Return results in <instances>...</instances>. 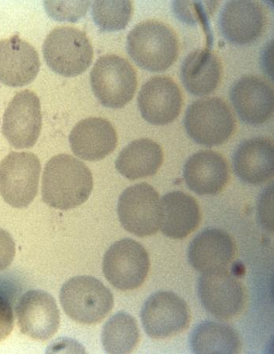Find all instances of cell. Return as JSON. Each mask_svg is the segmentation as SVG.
I'll use <instances>...</instances> for the list:
<instances>
[{
    "label": "cell",
    "mask_w": 274,
    "mask_h": 354,
    "mask_svg": "<svg viewBox=\"0 0 274 354\" xmlns=\"http://www.w3.org/2000/svg\"><path fill=\"white\" fill-rule=\"evenodd\" d=\"M93 187L91 170L73 156L60 154L47 162L42 182L47 205L62 211L74 209L89 199Z\"/></svg>",
    "instance_id": "1"
},
{
    "label": "cell",
    "mask_w": 274,
    "mask_h": 354,
    "mask_svg": "<svg viewBox=\"0 0 274 354\" xmlns=\"http://www.w3.org/2000/svg\"><path fill=\"white\" fill-rule=\"evenodd\" d=\"M127 49L140 68L163 72L176 61L179 43L170 26L157 21H147L138 24L129 33Z\"/></svg>",
    "instance_id": "2"
},
{
    "label": "cell",
    "mask_w": 274,
    "mask_h": 354,
    "mask_svg": "<svg viewBox=\"0 0 274 354\" xmlns=\"http://www.w3.org/2000/svg\"><path fill=\"white\" fill-rule=\"evenodd\" d=\"M60 301L71 319L84 325L104 320L114 307V297L109 288L85 275L71 278L63 285Z\"/></svg>",
    "instance_id": "3"
},
{
    "label": "cell",
    "mask_w": 274,
    "mask_h": 354,
    "mask_svg": "<svg viewBox=\"0 0 274 354\" xmlns=\"http://www.w3.org/2000/svg\"><path fill=\"white\" fill-rule=\"evenodd\" d=\"M48 67L64 77L78 76L91 65L93 46L85 32L71 27H59L46 36L43 46Z\"/></svg>",
    "instance_id": "4"
},
{
    "label": "cell",
    "mask_w": 274,
    "mask_h": 354,
    "mask_svg": "<svg viewBox=\"0 0 274 354\" xmlns=\"http://www.w3.org/2000/svg\"><path fill=\"white\" fill-rule=\"evenodd\" d=\"M184 127L197 143L208 147L222 145L235 129V119L222 99L206 98L194 102L184 117Z\"/></svg>",
    "instance_id": "5"
},
{
    "label": "cell",
    "mask_w": 274,
    "mask_h": 354,
    "mask_svg": "<svg viewBox=\"0 0 274 354\" xmlns=\"http://www.w3.org/2000/svg\"><path fill=\"white\" fill-rule=\"evenodd\" d=\"M95 97L111 109H120L133 100L136 87V73L126 59L116 55L100 57L91 73Z\"/></svg>",
    "instance_id": "6"
},
{
    "label": "cell",
    "mask_w": 274,
    "mask_h": 354,
    "mask_svg": "<svg viewBox=\"0 0 274 354\" xmlns=\"http://www.w3.org/2000/svg\"><path fill=\"white\" fill-rule=\"evenodd\" d=\"M41 172L37 156L12 152L0 163V194L9 205L26 208L37 196Z\"/></svg>",
    "instance_id": "7"
},
{
    "label": "cell",
    "mask_w": 274,
    "mask_h": 354,
    "mask_svg": "<svg viewBox=\"0 0 274 354\" xmlns=\"http://www.w3.org/2000/svg\"><path fill=\"white\" fill-rule=\"evenodd\" d=\"M150 266L145 248L134 239H124L106 252L103 272L106 279L116 289L134 290L144 284Z\"/></svg>",
    "instance_id": "8"
},
{
    "label": "cell",
    "mask_w": 274,
    "mask_h": 354,
    "mask_svg": "<svg viewBox=\"0 0 274 354\" xmlns=\"http://www.w3.org/2000/svg\"><path fill=\"white\" fill-rule=\"evenodd\" d=\"M118 215L124 229L134 236L156 235L161 223L158 192L145 183L130 186L119 197Z\"/></svg>",
    "instance_id": "9"
},
{
    "label": "cell",
    "mask_w": 274,
    "mask_h": 354,
    "mask_svg": "<svg viewBox=\"0 0 274 354\" xmlns=\"http://www.w3.org/2000/svg\"><path fill=\"white\" fill-rule=\"evenodd\" d=\"M140 319L149 337L165 339L183 333L189 326L190 315L181 297L174 292L159 291L147 299Z\"/></svg>",
    "instance_id": "10"
},
{
    "label": "cell",
    "mask_w": 274,
    "mask_h": 354,
    "mask_svg": "<svg viewBox=\"0 0 274 354\" xmlns=\"http://www.w3.org/2000/svg\"><path fill=\"white\" fill-rule=\"evenodd\" d=\"M198 292L204 308L219 319L239 315L246 304L245 288L226 269L202 274Z\"/></svg>",
    "instance_id": "11"
},
{
    "label": "cell",
    "mask_w": 274,
    "mask_h": 354,
    "mask_svg": "<svg viewBox=\"0 0 274 354\" xmlns=\"http://www.w3.org/2000/svg\"><path fill=\"white\" fill-rule=\"evenodd\" d=\"M42 129L40 101L29 90L12 99L3 115V134L15 149H28L37 142Z\"/></svg>",
    "instance_id": "12"
},
{
    "label": "cell",
    "mask_w": 274,
    "mask_h": 354,
    "mask_svg": "<svg viewBox=\"0 0 274 354\" xmlns=\"http://www.w3.org/2000/svg\"><path fill=\"white\" fill-rule=\"evenodd\" d=\"M17 326L27 337L37 341L51 339L60 327V312L55 299L39 290L26 292L16 308Z\"/></svg>",
    "instance_id": "13"
},
{
    "label": "cell",
    "mask_w": 274,
    "mask_h": 354,
    "mask_svg": "<svg viewBox=\"0 0 274 354\" xmlns=\"http://www.w3.org/2000/svg\"><path fill=\"white\" fill-rule=\"evenodd\" d=\"M266 15L257 2L234 0L224 5L219 17L220 32L231 44L248 45L257 40L266 26Z\"/></svg>",
    "instance_id": "14"
},
{
    "label": "cell",
    "mask_w": 274,
    "mask_h": 354,
    "mask_svg": "<svg viewBox=\"0 0 274 354\" xmlns=\"http://www.w3.org/2000/svg\"><path fill=\"white\" fill-rule=\"evenodd\" d=\"M137 101L142 117L154 125L174 122L180 115L183 105L180 88L166 76L148 80L142 86Z\"/></svg>",
    "instance_id": "15"
},
{
    "label": "cell",
    "mask_w": 274,
    "mask_h": 354,
    "mask_svg": "<svg viewBox=\"0 0 274 354\" xmlns=\"http://www.w3.org/2000/svg\"><path fill=\"white\" fill-rule=\"evenodd\" d=\"M230 100L238 116L248 124H263L273 115V89L259 77L247 75L237 81L230 90Z\"/></svg>",
    "instance_id": "16"
},
{
    "label": "cell",
    "mask_w": 274,
    "mask_h": 354,
    "mask_svg": "<svg viewBox=\"0 0 274 354\" xmlns=\"http://www.w3.org/2000/svg\"><path fill=\"white\" fill-rule=\"evenodd\" d=\"M40 68L39 54L19 35L0 41V82L22 87L33 82Z\"/></svg>",
    "instance_id": "17"
},
{
    "label": "cell",
    "mask_w": 274,
    "mask_h": 354,
    "mask_svg": "<svg viewBox=\"0 0 274 354\" xmlns=\"http://www.w3.org/2000/svg\"><path fill=\"white\" fill-rule=\"evenodd\" d=\"M236 254V245L228 232L208 229L197 236L188 249V261L202 274L226 269Z\"/></svg>",
    "instance_id": "18"
},
{
    "label": "cell",
    "mask_w": 274,
    "mask_h": 354,
    "mask_svg": "<svg viewBox=\"0 0 274 354\" xmlns=\"http://www.w3.org/2000/svg\"><path fill=\"white\" fill-rule=\"evenodd\" d=\"M71 151L80 159L98 161L115 151L118 136L108 120L89 118L77 123L69 136Z\"/></svg>",
    "instance_id": "19"
},
{
    "label": "cell",
    "mask_w": 274,
    "mask_h": 354,
    "mask_svg": "<svg viewBox=\"0 0 274 354\" xmlns=\"http://www.w3.org/2000/svg\"><path fill=\"white\" fill-rule=\"evenodd\" d=\"M183 177L190 190L201 196L217 195L229 180V167L222 155L201 151L192 156L183 167Z\"/></svg>",
    "instance_id": "20"
},
{
    "label": "cell",
    "mask_w": 274,
    "mask_h": 354,
    "mask_svg": "<svg viewBox=\"0 0 274 354\" xmlns=\"http://www.w3.org/2000/svg\"><path fill=\"white\" fill-rule=\"evenodd\" d=\"M235 172L244 183L263 185L274 175V147L271 140L253 138L243 142L233 157Z\"/></svg>",
    "instance_id": "21"
},
{
    "label": "cell",
    "mask_w": 274,
    "mask_h": 354,
    "mask_svg": "<svg viewBox=\"0 0 274 354\" xmlns=\"http://www.w3.org/2000/svg\"><path fill=\"white\" fill-rule=\"evenodd\" d=\"M200 222V207L192 196L175 191L161 200L160 229L165 236L174 239L186 238Z\"/></svg>",
    "instance_id": "22"
},
{
    "label": "cell",
    "mask_w": 274,
    "mask_h": 354,
    "mask_svg": "<svg viewBox=\"0 0 274 354\" xmlns=\"http://www.w3.org/2000/svg\"><path fill=\"white\" fill-rule=\"evenodd\" d=\"M221 75V62L215 54L208 50L190 53L182 64L183 86L196 97H206L215 91Z\"/></svg>",
    "instance_id": "23"
},
{
    "label": "cell",
    "mask_w": 274,
    "mask_h": 354,
    "mask_svg": "<svg viewBox=\"0 0 274 354\" xmlns=\"http://www.w3.org/2000/svg\"><path fill=\"white\" fill-rule=\"evenodd\" d=\"M162 147L149 139L137 140L125 147L116 161L117 171L131 181L156 175L163 165Z\"/></svg>",
    "instance_id": "24"
},
{
    "label": "cell",
    "mask_w": 274,
    "mask_h": 354,
    "mask_svg": "<svg viewBox=\"0 0 274 354\" xmlns=\"http://www.w3.org/2000/svg\"><path fill=\"white\" fill-rule=\"evenodd\" d=\"M196 354H236L241 351V341L235 330L226 324L204 322L197 326L190 338Z\"/></svg>",
    "instance_id": "25"
},
{
    "label": "cell",
    "mask_w": 274,
    "mask_h": 354,
    "mask_svg": "<svg viewBox=\"0 0 274 354\" xmlns=\"http://www.w3.org/2000/svg\"><path fill=\"white\" fill-rule=\"evenodd\" d=\"M101 341L107 353H132L140 341V330L136 320L127 312H118L105 323Z\"/></svg>",
    "instance_id": "26"
},
{
    "label": "cell",
    "mask_w": 274,
    "mask_h": 354,
    "mask_svg": "<svg viewBox=\"0 0 274 354\" xmlns=\"http://www.w3.org/2000/svg\"><path fill=\"white\" fill-rule=\"evenodd\" d=\"M134 12L133 3L129 0H98L92 8V17L101 31H121L128 26Z\"/></svg>",
    "instance_id": "27"
},
{
    "label": "cell",
    "mask_w": 274,
    "mask_h": 354,
    "mask_svg": "<svg viewBox=\"0 0 274 354\" xmlns=\"http://www.w3.org/2000/svg\"><path fill=\"white\" fill-rule=\"evenodd\" d=\"M89 1H45L47 15L57 21L77 22L84 17Z\"/></svg>",
    "instance_id": "28"
},
{
    "label": "cell",
    "mask_w": 274,
    "mask_h": 354,
    "mask_svg": "<svg viewBox=\"0 0 274 354\" xmlns=\"http://www.w3.org/2000/svg\"><path fill=\"white\" fill-rule=\"evenodd\" d=\"M259 218L262 225L270 232L273 231V185L261 194L258 203Z\"/></svg>",
    "instance_id": "29"
},
{
    "label": "cell",
    "mask_w": 274,
    "mask_h": 354,
    "mask_svg": "<svg viewBox=\"0 0 274 354\" xmlns=\"http://www.w3.org/2000/svg\"><path fill=\"white\" fill-rule=\"evenodd\" d=\"M14 324V312L9 299L0 295V343L13 331Z\"/></svg>",
    "instance_id": "30"
},
{
    "label": "cell",
    "mask_w": 274,
    "mask_h": 354,
    "mask_svg": "<svg viewBox=\"0 0 274 354\" xmlns=\"http://www.w3.org/2000/svg\"><path fill=\"white\" fill-rule=\"evenodd\" d=\"M16 254L15 240L10 234L0 229V272L11 266Z\"/></svg>",
    "instance_id": "31"
}]
</instances>
